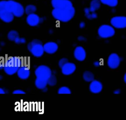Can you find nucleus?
Returning <instances> with one entry per match:
<instances>
[{
	"mask_svg": "<svg viewBox=\"0 0 126 120\" xmlns=\"http://www.w3.org/2000/svg\"><path fill=\"white\" fill-rule=\"evenodd\" d=\"M76 11L73 6L63 9H54L52 11L53 17L56 20L63 23L70 21L75 15Z\"/></svg>",
	"mask_w": 126,
	"mask_h": 120,
	"instance_id": "1",
	"label": "nucleus"
},
{
	"mask_svg": "<svg viewBox=\"0 0 126 120\" xmlns=\"http://www.w3.org/2000/svg\"><path fill=\"white\" fill-rule=\"evenodd\" d=\"M5 8L13 14L15 17H20L24 15L25 9L22 4L13 0H2L0 2Z\"/></svg>",
	"mask_w": 126,
	"mask_h": 120,
	"instance_id": "2",
	"label": "nucleus"
},
{
	"mask_svg": "<svg viewBox=\"0 0 126 120\" xmlns=\"http://www.w3.org/2000/svg\"><path fill=\"white\" fill-rule=\"evenodd\" d=\"M22 61L16 57L9 58L4 64L3 68L5 72L9 75H12L17 72L20 67L22 66Z\"/></svg>",
	"mask_w": 126,
	"mask_h": 120,
	"instance_id": "3",
	"label": "nucleus"
},
{
	"mask_svg": "<svg viewBox=\"0 0 126 120\" xmlns=\"http://www.w3.org/2000/svg\"><path fill=\"white\" fill-rule=\"evenodd\" d=\"M29 51L34 57H40L44 54V49L42 43L41 41L34 39L28 45Z\"/></svg>",
	"mask_w": 126,
	"mask_h": 120,
	"instance_id": "4",
	"label": "nucleus"
},
{
	"mask_svg": "<svg viewBox=\"0 0 126 120\" xmlns=\"http://www.w3.org/2000/svg\"><path fill=\"white\" fill-rule=\"evenodd\" d=\"M115 33V28L111 25L104 24L100 26L98 29V34L99 36L104 39L113 37Z\"/></svg>",
	"mask_w": 126,
	"mask_h": 120,
	"instance_id": "5",
	"label": "nucleus"
},
{
	"mask_svg": "<svg viewBox=\"0 0 126 120\" xmlns=\"http://www.w3.org/2000/svg\"><path fill=\"white\" fill-rule=\"evenodd\" d=\"M35 74L37 78L47 80L52 75V72L48 67L45 65H41L35 70Z\"/></svg>",
	"mask_w": 126,
	"mask_h": 120,
	"instance_id": "6",
	"label": "nucleus"
},
{
	"mask_svg": "<svg viewBox=\"0 0 126 120\" xmlns=\"http://www.w3.org/2000/svg\"><path fill=\"white\" fill-rule=\"evenodd\" d=\"M110 24L115 28L118 29L126 28V17L119 16L113 17L111 18Z\"/></svg>",
	"mask_w": 126,
	"mask_h": 120,
	"instance_id": "7",
	"label": "nucleus"
},
{
	"mask_svg": "<svg viewBox=\"0 0 126 120\" xmlns=\"http://www.w3.org/2000/svg\"><path fill=\"white\" fill-rule=\"evenodd\" d=\"M14 15L7 11L2 4L0 3V18L5 23H10L14 20Z\"/></svg>",
	"mask_w": 126,
	"mask_h": 120,
	"instance_id": "8",
	"label": "nucleus"
},
{
	"mask_svg": "<svg viewBox=\"0 0 126 120\" xmlns=\"http://www.w3.org/2000/svg\"><path fill=\"white\" fill-rule=\"evenodd\" d=\"M121 58L116 53H112L109 55L107 60L108 66L111 69L118 68L121 63Z\"/></svg>",
	"mask_w": 126,
	"mask_h": 120,
	"instance_id": "9",
	"label": "nucleus"
},
{
	"mask_svg": "<svg viewBox=\"0 0 126 120\" xmlns=\"http://www.w3.org/2000/svg\"><path fill=\"white\" fill-rule=\"evenodd\" d=\"M51 3L54 9H63L73 6V3L70 0H51Z\"/></svg>",
	"mask_w": 126,
	"mask_h": 120,
	"instance_id": "10",
	"label": "nucleus"
},
{
	"mask_svg": "<svg viewBox=\"0 0 126 120\" xmlns=\"http://www.w3.org/2000/svg\"><path fill=\"white\" fill-rule=\"evenodd\" d=\"M75 58L79 61H82L85 60L86 57V52L85 49L81 46L76 47L74 52Z\"/></svg>",
	"mask_w": 126,
	"mask_h": 120,
	"instance_id": "11",
	"label": "nucleus"
},
{
	"mask_svg": "<svg viewBox=\"0 0 126 120\" xmlns=\"http://www.w3.org/2000/svg\"><path fill=\"white\" fill-rule=\"evenodd\" d=\"M103 88L102 83L99 81L94 80L90 84L89 89L92 93L97 94L101 92Z\"/></svg>",
	"mask_w": 126,
	"mask_h": 120,
	"instance_id": "12",
	"label": "nucleus"
},
{
	"mask_svg": "<svg viewBox=\"0 0 126 120\" xmlns=\"http://www.w3.org/2000/svg\"><path fill=\"white\" fill-rule=\"evenodd\" d=\"M26 20L27 24L31 26H37L41 21L40 17L34 13L28 15Z\"/></svg>",
	"mask_w": 126,
	"mask_h": 120,
	"instance_id": "13",
	"label": "nucleus"
},
{
	"mask_svg": "<svg viewBox=\"0 0 126 120\" xmlns=\"http://www.w3.org/2000/svg\"><path fill=\"white\" fill-rule=\"evenodd\" d=\"M61 69L63 74L70 75L74 72L76 69V67L74 64L68 62L63 66Z\"/></svg>",
	"mask_w": 126,
	"mask_h": 120,
	"instance_id": "14",
	"label": "nucleus"
},
{
	"mask_svg": "<svg viewBox=\"0 0 126 120\" xmlns=\"http://www.w3.org/2000/svg\"><path fill=\"white\" fill-rule=\"evenodd\" d=\"M43 47L45 52L48 54H54L57 51L59 48L57 44L53 42L46 43L43 46Z\"/></svg>",
	"mask_w": 126,
	"mask_h": 120,
	"instance_id": "15",
	"label": "nucleus"
},
{
	"mask_svg": "<svg viewBox=\"0 0 126 120\" xmlns=\"http://www.w3.org/2000/svg\"><path fill=\"white\" fill-rule=\"evenodd\" d=\"M31 72L28 67L25 66H21L19 68L17 72L18 77L22 80L28 79L30 75Z\"/></svg>",
	"mask_w": 126,
	"mask_h": 120,
	"instance_id": "16",
	"label": "nucleus"
},
{
	"mask_svg": "<svg viewBox=\"0 0 126 120\" xmlns=\"http://www.w3.org/2000/svg\"><path fill=\"white\" fill-rule=\"evenodd\" d=\"M85 15L88 20H93L97 18L98 15L95 12L91 11L89 8H85L84 9Z\"/></svg>",
	"mask_w": 126,
	"mask_h": 120,
	"instance_id": "17",
	"label": "nucleus"
},
{
	"mask_svg": "<svg viewBox=\"0 0 126 120\" xmlns=\"http://www.w3.org/2000/svg\"><path fill=\"white\" fill-rule=\"evenodd\" d=\"M47 84V80H42L37 78H36V79L35 80V86L39 89H44L46 87Z\"/></svg>",
	"mask_w": 126,
	"mask_h": 120,
	"instance_id": "18",
	"label": "nucleus"
},
{
	"mask_svg": "<svg viewBox=\"0 0 126 120\" xmlns=\"http://www.w3.org/2000/svg\"><path fill=\"white\" fill-rule=\"evenodd\" d=\"M101 3L99 0H92L91 2L89 8L91 11L96 12L100 8Z\"/></svg>",
	"mask_w": 126,
	"mask_h": 120,
	"instance_id": "19",
	"label": "nucleus"
},
{
	"mask_svg": "<svg viewBox=\"0 0 126 120\" xmlns=\"http://www.w3.org/2000/svg\"><path fill=\"white\" fill-rule=\"evenodd\" d=\"M83 78L85 81L91 82L94 79V74L90 71H85L83 74Z\"/></svg>",
	"mask_w": 126,
	"mask_h": 120,
	"instance_id": "20",
	"label": "nucleus"
},
{
	"mask_svg": "<svg viewBox=\"0 0 126 120\" xmlns=\"http://www.w3.org/2000/svg\"><path fill=\"white\" fill-rule=\"evenodd\" d=\"M101 3L111 7H115L118 5V0H99Z\"/></svg>",
	"mask_w": 126,
	"mask_h": 120,
	"instance_id": "21",
	"label": "nucleus"
},
{
	"mask_svg": "<svg viewBox=\"0 0 126 120\" xmlns=\"http://www.w3.org/2000/svg\"><path fill=\"white\" fill-rule=\"evenodd\" d=\"M19 37V33L15 30L10 31L8 34V39L11 41H15V40Z\"/></svg>",
	"mask_w": 126,
	"mask_h": 120,
	"instance_id": "22",
	"label": "nucleus"
},
{
	"mask_svg": "<svg viewBox=\"0 0 126 120\" xmlns=\"http://www.w3.org/2000/svg\"><path fill=\"white\" fill-rule=\"evenodd\" d=\"M36 11V7L33 5H28L26 6L25 9V12L28 15L31 14H34Z\"/></svg>",
	"mask_w": 126,
	"mask_h": 120,
	"instance_id": "23",
	"label": "nucleus"
},
{
	"mask_svg": "<svg viewBox=\"0 0 126 120\" xmlns=\"http://www.w3.org/2000/svg\"><path fill=\"white\" fill-rule=\"evenodd\" d=\"M57 80L56 77L54 75H51L50 78L48 79V84L51 86H55L56 84Z\"/></svg>",
	"mask_w": 126,
	"mask_h": 120,
	"instance_id": "24",
	"label": "nucleus"
},
{
	"mask_svg": "<svg viewBox=\"0 0 126 120\" xmlns=\"http://www.w3.org/2000/svg\"><path fill=\"white\" fill-rule=\"evenodd\" d=\"M58 93L59 94H71V90L68 87H62L59 89L58 91Z\"/></svg>",
	"mask_w": 126,
	"mask_h": 120,
	"instance_id": "25",
	"label": "nucleus"
},
{
	"mask_svg": "<svg viewBox=\"0 0 126 120\" xmlns=\"http://www.w3.org/2000/svg\"><path fill=\"white\" fill-rule=\"evenodd\" d=\"M68 61L67 58H63L59 61V65L60 68H62L65 64L68 63Z\"/></svg>",
	"mask_w": 126,
	"mask_h": 120,
	"instance_id": "26",
	"label": "nucleus"
},
{
	"mask_svg": "<svg viewBox=\"0 0 126 120\" xmlns=\"http://www.w3.org/2000/svg\"><path fill=\"white\" fill-rule=\"evenodd\" d=\"M16 43L17 44H24L26 42L25 39L23 38H20L19 37L18 38H17L15 41Z\"/></svg>",
	"mask_w": 126,
	"mask_h": 120,
	"instance_id": "27",
	"label": "nucleus"
},
{
	"mask_svg": "<svg viewBox=\"0 0 126 120\" xmlns=\"http://www.w3.org/2000/svg\"><path fill=\"white\" fill-rule=\"evenodd\" d=\"M25 92L22 90H15L13 92V94H25Z\"/></svg>",
	"mask_w": 126,
	"mask_h": 120,
	"instance_id": "28",
	"label": "nucleus"
},
{
	"mask_svg": "<svg viewBox=\"0 0 126 120\" xmlns=\"http://www.w3.org/2000/svg\"><path fill=\"white\" fill-rule=\"evenodd\" d=\"M78 40L80 41H86V38L82 36H79L78 38Z\"/></svg>",
	"mask_w": 126,
	"mask_h": 120,
	"instance_id": "29",
	"label": "nucleus"
},
{
	"mask_svg": "<svg viewBox=\"0 0 126 120\" xmlns=\"http://www.w3.org/2000/svg\"><path fill=\"white\" fill-rule=\"evenodd\" d=\"M94 65L95 67H98L101 65V63L99 61H95L94 63Z\"/></svg>",
	"mask_w": 126,
	"mask_h": 120,
	"instance_id": "30",
	"label": "nucleus"
},
{
	"mask_svg": "<svg viewBox=\"0 0 126 120\" xmlns=\"http://www.w3.org/2000/svg\"><path fill=\"white\" fill-rule=\"evenodd\" d=\"M85 26V23L84 22H81L79 24V26L82 29L84 28Z\"/></svg>",
	"mask_w": 126,
	"mask_h": 120,
	"instance_id": "31",
	"label": "nucleus"
},
{
	"mask_svg": "<svg viewBox=\"0 0 126 120\" xmlns=\"http://www.w3.org/2000/svg\"><path fill=\"white\" fill-rule=\"evenodd\" d=\"M120 93H121V90H120L118 89L115 90L113 92V93L115 94H119Z\"/></svg>",
	"mask_w": 126,
	"mask_h": 120,
	"instance_id": "32",
	"label": "nucleus"
},
{
	"mask_svg": "<svg viewBox=\"0 0 126 120\" xmlns=\"http://www.w3.org/2000/svg\"><path fill=\"white\" fill-rule=\"evenodd\" d=\"M5 92L2 89H0V94H5Z\"/></svg>",
	"mask_w": 126,
	"mask_h": 120,
	"instance_id": "33",
	"label": "nucleus"
},
{
	"mask_svg": "<svg viewBox=\"0 0 126 120\" xmlns=\"http://www.w3.org/2000/svg\"><path fill=\"white\" fill-rule=\"evenodd\" d=\"M124 81L125 83L126 84V72L124 76Z\"/></svg>",
	"mask_w": 126,
	"mask_h": 120,
	"instance_id": "34",
	"label": "nucleus"
}]
</instances>
